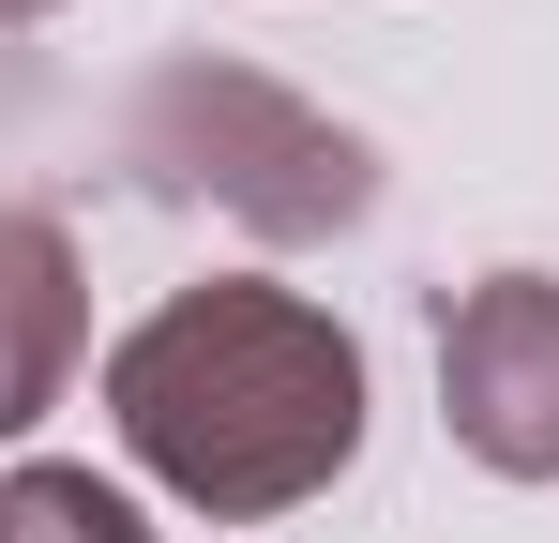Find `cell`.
<instances>
[{
  "instance_id": "cell-3",
  "label": "cell",
  "mask_w": 559,
  "mask_h": 543,
  "mask_svg": "<svg viewBox=\"0 0 559 543\" xmlns=\"http://www.w3.org/2000/svg\"><path fill=\"white\" fill-rule=\"evenodd\" d=\"M439 423L499 483H559V272H484L439 302Z\"/></svg>"
},
{
  "instance_id": "cell-2",
  "label": "cell",
  "mask_w": 559,
  "mask_h": 543,
  "mask_svg": "<svg viewBox=\"0 0 559 543\" xmlns=\"http://www.w3.org/2000/svg\"><path fill=\"white\" fill-rule=\"evenodd\" d=\"M121 167L167 212H227L258 242H348L378 212V152L302 106L287 76H242V61H152L136 106H121Z\"/></svg>"
},
{
  "instance_id": "cell-4",
  "label": "cell",
  "mask_w": 559,
  "mask_h": 543,
  "mask_svg": "<svg viewBox=\"0 0 559 543\" xmlns=\"http://www.w3.org/2000/svg\"><path fill=\"white\" fill-rule=\"evenodd\" d=\"M76 348H92L76 227H61V212H0V438H31V423L76 393Z\"/></svg>"
},
{
  "instance_id": "cell-5",
  "label": "cell",
  "mask_w": 559,
  "mask_h": 543,
  "mask_svg": "<svg viewBox=\"0 0 559 543\" xmlns=\"http://www.w3.org/2000/svg\"><path fill=\"white\" fill-rule=\"evenodd\" d=\"M0 543H152V529L92 468H0Z\"/></svg>"
},
{
  "instance_id": "cell-6",
  "label": "cell",
  "mask_w": 559,
  "mask_h": 543,
  "mask_svg": "<svg viewBox=\"0 0 559 543\" xmlns=\"http://www.w3.org/2000/svg\"><path fill=\"white\" fill-rule=\"evenodd\" d=\"M31 15H61V0H0V31H31Z\"/></svg>"
},
{
  "instance_id": "cell-1",
  "label": "cell",
  "mask_w": 559,
  "mask_h": 543,
  "mask_svg": "<svg viewBox=\"0 0 559 543\" xmlns=\"http://www.w3.org/2000/svg\"><path fill=\"white\" fill-rule=\"evenodd\" d=\"M106 423L212 529L302 514L364 452V333L333 302H302V287H258V272L167 287L106 348Z\"/></svg>"
}]
</instances>
